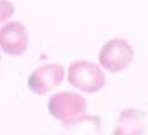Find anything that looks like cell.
<instances>
[{
	"mask_svg": "<svg viewBox=\"0 0 148 135\" xmlns=\"http://www.w3.org/2000/svg\"><path fill=\"white\" fill-rule=\"evenodd\" d=\"M48 114L55 120L62 122L65 125L78 123L83 120H93L88 115L87 98L75 92H57L48 98L47 103Z\"/></svg>",
	"mask_w": 148,
	"mask_h": 135,
	"instance_id": "6da1fadb",
	"label": "cell"
},
{
	"mask_svg": "<svg viewBox=\"0 0 148 135\" xmlns=\"http://www.w3.org/2000/svg\"><path fill=\"white\" fill-rule=\"evenodd\" d=\"M65 77L73 88L83 94H97L105 87V72L95 62L90 60H75L68 68H65Z\"/></svg>",
	"mask_w": 148,
	"mask_h": 135,
	"instance_id": "7a4b0ae2",
	"label": "cell"
},
{
	"mask_svg": "<svg viewBox=\"0 0 148 135\" xmlns=\"http://www.w3.org/2000/svg\"><path fill=\"white\" fill-rule=\"evenodd\" d=\"M135 52L132 43L125 39H110L100 48L98 54V65L103 72L118 74L130 67L133 62Z\"/></svg>",
	"mask_w": 148,
	"mask_h": 135,
	"instance_id": "3957f363",
	"label": "cell"
},
{
	"mask_svg": "<svg viewBox=\"0 0 148 135\" xmlns=\"http://www.w3.org/2000/svg\"><path fill=\"white\" fill-rule=\"evenodd\" d=\"M63 80H65V67L58 62H53V63H45L35 68L28 75L27 87L35 95H45L58 85H62Z\"/></svg>",
	"mask_w": 148,
	"mask_h": 135,
	"instance_id": "277c9868",
	"label": "cell"
},
{
	"mask_svg": "<svg viewBox=\"0 0 148 135\" xmlns=\"http://www.w3.org/2000/svg\"><path fill=\"white\" fill-rule=\"evenodd\" d=\"M30 37L25 23L20 20H8L0 27V50L10 57H18L27 52Z\"/></svg>",
	"mask_w": 148,
	"mask_h": 135,
	"instance_id": "5b68a950",
	"label": "cell"
},
{
	"mask_svg": "<svg viewBox=\"0 0 148 135\" xmlns=\"http://www.w3.org/2000/svg\"><path fill=\"white\" fill-rule=\"evenodd\" d=\"M147 132V114L141 108L128 107L123 108L112 135H145Z\"/></svg>",
	"mask_w": 148,
	"mask_h": 135,
	"instance_id": "8992f818",
	"label": "cell"
},
{
	"mask_svg": "<svg viewBox=\"0 0 148 135\" xmlns=\"http://www.w3.org/2000/svg\"><path fill=\"white\" fill-rule=\"evenodd\" d=\"M15 14V5L10 0H0V25L7 23Z\"/></svg>",
	"mask_w": 148,
	"mask_h": 135,
	"instance_id": "52a82bcc",
	"label": "cell"
},
{
	"mask_svg": "<svg viewBox=\"0 0 148 135\" xmlns=\"http://www.w3.org/2000/svg\"><path fill=\"white\" fill-rule=\"evenodd\" d=\"M0 63H2V54H0Z\"/></svg>",
	"mask_w": 148,
	"mask_h": 135,
	"instance_id": "ba28073f",
	"label": "cell"
}]
</instances>
